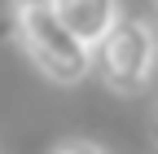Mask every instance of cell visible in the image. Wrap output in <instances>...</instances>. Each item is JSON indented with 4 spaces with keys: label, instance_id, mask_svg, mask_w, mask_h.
Segmentation results:
<instances>
[{
    "label": "cell",
    "instance_id": "6da1fadb",
    "mask_svg": "<svg viewBox=\"0 0 158 154\" xmlns=\"http://www.w3.org/2000/svg\"><path fill=\"white\" fill-rule=\"evenodd\" d=\"M9 18L18 31V44L27 49L40 75H48L53 84H84V75L92 71V49L62 22L53 0H9Z\"/></svg>",
    "mask_w": 158,
    "mask_h": 154
},
{
    "label": "cell",
    "instance_id": "7a4b0ae2",
    "mask_svg": "<svg viewBox=\"0 0 158 154\" xmlns=\"http://www.w3.org/2000/svg\"><path fill=\"white\" fill-rule=\"evenodd\" d=\"M158 66V40L141 18H118L114 31L92 49V71L106 79L110 92H141Z\"/></svg>",
    "mask_w": 158,
    "mask_h": 154
},
{
    "label": "cell",
    "instance_id": "3957f363",
    "mask_svg": "<svg viewBox=\"0 0 158 154\" xmlns=\"http://www.w3.org/2000/svg\"><path fill=\"white\" fill-rule=\"evenodd\" d=\"M57 13H62V22L84 40L88 49H97L114 31V22L123 13H118V0H53Z\"/></svg>",
    "mask_w": 158,
    "mask_h": 154
},
{
    "label": "cell",
    "instance_id": "277c9868",
    "mask_svg": "<svg viewBox=\"0 0 158 154\" xmlns=\"http://www.w3.org/2000/svg\"><path fill=\"white\" fill-rule=\"evenodd\" d=\"M48 154H106L97 141H84V137H70V141H57Z\"/></svg>",
    "mask_w": 158,
    "mask_h": 154
},
{
    "label": "cell",
    "instance_id": "5b68a950",
    "mask_svg": "<svg viewBox=\"0 0 158 154\" xmlns=\"http://www.w3.org/2000/svg\"><path fill=\"white\" fill-rule=\"evenodd\" d=\"M149 137H154V145H158V106L149 110Z\"/></svg>",
    "mask_w": 158,
    "mask_h": 154
},
{
    "label": "cell",
    "instance_id": "8992f818",
    "mask_svg": "<svg viewBox=\"0 0 158 154\" xmlns=\"http://www.w3.org/2000/svg\"><path fill=\"white\" fill-rule=\"evenodd\" d=\"M154 5H158V0H154Z\"/></svg>",
    "mask_w": 158,
    "mask_h": 154
}]
</instances>
